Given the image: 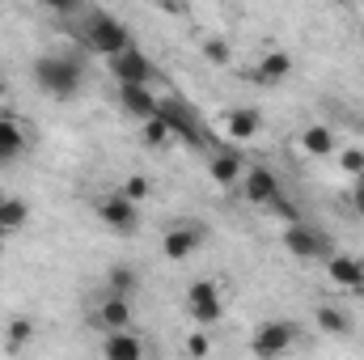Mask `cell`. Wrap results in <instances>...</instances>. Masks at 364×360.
I'll return each instance as SVG.
<instances>
[{"mask_svg": "<svg viewBox=\"0 0 364 360\" xmlns=\"http://www.w3.org/2000/svg\"><path fill=\"white\" fill-rule=\"evenodd\" d=\"M106 292H119V297H136L140 292V275L132 268H123V263H114V268L106 271Z\"/></svg>", "mask_w": 364, "mask_h": 360, "instance_id": "cell-20", "label": "cell"}, {"mask_svg": "<svg viewBox=\"0 0 364 360\" xmlns=\"http://www.w3.org/2000/svg\"><path fill=\"white\" fill-rule=\"evenodd\" d=\"M38 4L55 9V13H73V9H81V0H38Z\"/></svg>", "mask_w": 364, "mask_h": 360, "instance_id": "cell-28", "label": "cell"}, {"mask_svg": "<svg viewBox=\"0 0 364 360\" xmlns=\"http://www.w3.org/2000/svg\"><path fill=\"white\" fill-rule=\"evenodd\" d=\"M339 166H343L348 174H360L364 170V149H348V153L339 157Z\"/></svg>", "mask_w": 364, "mask_h": 360, "instance_id": "cell-25", "label": "cell"}, {"mask_svg": "<svg viewBox=\"0 0 364 360\" xmlns=\"http://www.w3.org/2000/svg\"><path fill=\"white\" fill-rule=\"evenodd\" d=\"M81 47L106 60V55L132 47V30H127L114 13H106V9H90V13L81 17Z\"/></svg>", "mask_w": 364, "mask_h": 360, "instance_id": "cell-2", "label": "cell"}, {"mask_svg": "<svg viewBox=\"0 0 364 360\" xmlns=\"http://www.w3.org/2000/svg\"><path fill=\"white\" fill-rule=\"evenodd\" d=\"M119 106H123V115H127V119L144 123V119H153V115L161 110V97L153 93V85L127 81V85H119Z\"/></svg>", "mask_w": 364, "mask_h": 360, "instance_id": "cell-11", "label": "cell"}, {"mask_svg": "<svg viewBox=\"0 0 364 360\" xmlns=\"http://www.w3.org/2000/svg\"><path fill=\"white\" fill-rule=\"evenodd\" d=\"M259 127H263V115H259V110H250V106H237V110H229V132H233L237 140L255 136Z\"/></svg>", "mask_w": 364, "mask_h": 360, "instance_id": "cell-21", "label": "cell"}, {"mask_svg": "<svg viewBox=\"0 0 364 360\" xmlns=\"http://www.w3.org/2000/svg\"><path fill=\"white\" fill-rule=\"evenodd\" d=\"M318 327H322V331H331V335H348V331H352L348 314H343V309H335V305H318Z\"/></svg>", "mask_w": 364, "mask_h": 360, "instance_id": "cell-22", "label": "cell"}, {"mask_svg": "<svg viewBox=\"0 0 364 360\" xmlns=\"http://www.w3.org/2000/svg\"><path fill=\"white\" fill-rule=\"evenodd\" d=\"M26 221H30V203L13 199V195H0V225H4V233L26 229Z\"/></svg>", "mask_w": 364, "mask_h": 360, "instance_id": "cell-19", "label": "cell"}, {"mask_svg": "<svg viewBox=\"0 0 364 360\" xmlns=\"http://www.w3.org/2000/svg\"><path fill=\"white\" fill-rule=\"evenodd\" d=\"M279 242H284V250H288L292 259H301V263H326V259L335 255L331 233H322L318 225H305V221H288Z\"/></svg>", "mask_w": 364, "mask_h": 360, "instance_id": "cell-4", "label": "cell"}, {"mask_svg": "<svg viewBox=\"0 0 364 360\" xmlns=\"http://www.w3.org/2000/svg\"><path fill=\"white\" fill-rule=\"evenodd\" d=\"M242 170H246V162H242V153H233V149H220V153H212V162H208V174L216 182H225V186H233V182L242 179Z\"/></svg>", "mask_w": 364, "mask_h": 360, "instance_id": "cell-17", "label": "cell"}, {"mask_svg": "<svg viewBox=\"0 0 364 360\" xmlns=\"http://www.w3.org/2000/svg\"><path fill=\"white\" fill-rule=\"evenodd\" d=\"M208 60L212 64H229V43H208Z\"/></svg>", "mask_w": 364, "mask_h": 360, "instance_id": "cell-27", "label": "cell"}, {"mask_svg": "<svg viewBox=\"0 0 364 360\" xmlns=\"http://www.w3.org/2000/svg\"><path fill=\"white\" fill-rule=\"evenodd\" d=\"M288 73H292V55H284V51H263L259 64H255V81L259 85H279Z\"/></svg>", "mask_w": 364, "mask_h": 360, "instance_id": "cell-16", "label": "cell"}, {"mask_svg": "<svg viewBox=\"0 0 364 360\" xmlns=\"http://www.w3.org/2000/svg\"><path fill=\"white\" fill-rule=\"evenodd\" d=\"M26 149H30V140H26V127H21L13 115H0V166H13V162H21V157H26Z\"/></svg>", "mask_w": 364, "mask_h": 360, "instance_id": "cell-14", "label": "cell"}, {"mask_svg": "<svg viewBox=\"0 0 364 360\" xmlns=\"http://www.w3.org/2000/svg\"><path fill=\"white\" fill-rule=\"evenodd\" d=\"M93 208H97V221H102L110 233H119V238H136V229H140V203H136L123 186L102 191Z\"/></svg>", "mask_w": 364, "mask_h": 360, "instance_id": "cell-3", "label": "cell"}, {"mask_svg": "<svg viewBox=\"0 0 364 360\" xmlns=\"http://www.w3.org/2000/svg\"><path fill=\"white\" fill-rule=\"evenodd\" d=\"M4 238H9V233H4V225H0V246H4Z\"/></svg>", "mask_w": 364, "mask_h": 360, "instance_id": "cell-31", "label": "cell"}, {"mask_svg": "<svg viewBox=\"0 0 364 360\" xmlns=\"http://www.w3.org/2000/svg\"><path fill=\"white\" fill-rule=\"evenodd\" d=\"M157 4H161L166 13H182V9H186V0H157Z\"/></svg>", "mask_w": 364, "mask_h": 360, "instance_id": "cell-30", "label": "cell"}, {"mask_svg": "<svg viewBox=\"0 0 364 360\" xmlns=\"http://www.w3.org/2000/svg\"><path fill=\"white\" fill-rule=\"evenodd\" d=\"M30 77L43 97L51 102H73L85 90V55L81 51H43L30 64Z\"/></svg>", "mask_w": 364, "mask_h": 360, "instance_id": "cell-1", "label": "cell"}, {"mask_svg": "<svg viewBox=\"0 0 364 360\" xmlns=\"http://www.w3.org/2000/svg\"><path fill=\"white\" fill-rule=\"evenodd\" d=\"M166 123H170V136L182 140V144H203V119L191 102L182 97H161V110H157Z\"/></svg>", "mask_w": 364, "mask_h": 360, "instance_id": "cell-6", "label": "cell"}, {"mask_svg": "<svg viewBox=\"0 0 364 360\" xmlns=\"http://www.w3.org/2000/svg\"><path fill=\"white\" fill-rule=\"evenodd\" d=\"M93 322H97V331H123V327H132V297L102 292V305H97Z\"/></svg>", "mask_w": 364, "mask_h": 360, "instance_id": "cell-13", "label": "cell"}, {"mask_svg": "<svg viewBox=\"0 0 364 360\" xmlns=\"http://www.w3.org/2000/svg\"><path fill=\"white\" fill-rule=\"evenodd\" d=\"M186 352H191V356H203V352H208V339H191Z\"/></svg>", "mask_w": 364, "mask_h": 360, "instance_id": "cell-29", "label": "cell"}, {"mask_svg": "<svg viewBox=\"0 0 364 360\" xmlns=\"http://www.w3.org/2000/svg\"><path fill=\"white\" fill-rule=\"evenodd\" d=\"M352 212H356V216H364V170L352 179Z\"/></svg>", "mask_w": 364, "mask_h": 360, "instance_id": "cell-26", "label": "cell"}, {"mask_svg": "<svg viewBox=\"0 0 364 360\" xmlns=\"http://www.w3.org/2000/svg\"><path fill=\"white\" fill-rule=\"evenodd\" d=\"M360 4H364V0H360Z\"/></svg>", "mask_w": 364, "mask_h": 360, "instance_id": "cell-32", "label": "cell"}, {"mask_svg": "<svg viewBox=\"0 0 364 360\" xmlns=\"http://www.w3.org/2000/svg\"><path fill=\"white\" fill-rule=\"evenodd\" d=\"M123 191H127V195H132V199H136V203H144V199H149V195H153V182L144 179V174H132V179L123 182Z\"/></svg>", "mask_w": 364, "mask_h": 360, "instance_id": "cell-24", "label": "cell"}, {"mask_svg": "<svg viewBox=\"0 0 364 360\" xmlns=\"http://www.w3.org/2000/svg\"><path fill=\"white\" fill-rule=\"evenodd\" d=\"M102 356H110V360H140V356H144V339H136V335H132V327H123V331H106V339H102Z\"/></svg>", "mask_w": 364, "mask_h": 360, "instance_id": "cell-15", "label": "cell"}, {"mask_svg": "<svg viewBox=\"0 0 364 360\" xmlns=\"http://www.w3.org/2000/svg\"><path fill=\"white\" fill-rule=\"evenodd\" d=\"M106 68H110V77H114V85H127V81H140V85H153V77H157V68H153V60L132 43V47H123V51H114V55H106Z\"/></svg>", "mask_w": 364, "mask_h": 360, "instance_id": "cell-7", "label": "cell"}, {"mask_svg": "<svg viewBox=\"0 0 364 360\" xmlns=\"http://www.w3.org/2000/svg\"><path fill=\"white\" fill-rule=\"evenodd\" d=\"M237 186H242V199L259 203V208H272L275 199L284 195V182H279V174H275L272 166H246Z\"/></svg>", "mask_w": 364, "mask_h": 360, "instance_id": "cell-8", "label": "cell"}, {"mask_svg": "<svg viewBox=\"0 0 364 360\" xmlns=\"http://www.w3.org/2000/svg\"><path fill=\"white\" fill-rule=\"evenodd\" d=\"M326 275H331V284H339L343 292L364 297V259L360 255H343V250H335V255L326 259Z\"/></svg>", "mask_w": 364, "mask_h": 360, "instance_id": "cell-12", "label": "cell"}, {"mask_svg": "<svg viewBox=\"0 0 364 360\" xmlns=\"http://www.w3.org/2000/svg\"><path fill=\"white\" fill-rule=\"evenodd\" d=\"M140 140H144L149 149H157V144H166V140H174V136H170V123H166L161 115H153V119H144V127H140Z\"/></svg>", "mask_w": 364, "mask_h": 360, "instance_id": "cell-23", "label": "cell"}, {"mask_svg": "<svg viewBox=\"0 0 364 360\" xmlns=\"http://www.w3.org/2000/svg\"><path fill=\"white\" fill-rule=\"evenodd\" d=\"M203 238H208V229H203L199 221H174V225L166 229V238H161V255H166L170 263H182V259H191V255L203 246Z\"/></svg>", "mask_w": 364, "mask_h": 360, "instance_id": "cell-10", "label": "cell"}, {"mask_svg": "<svg viewBox=\"0 0 364 360\" xmlns=\"http://www.w3.org/2000/svg\"><path fill=\"white\" fill-rule=\"evenodd\" d=\"M301 149H305L309 157H331V153H335V132H331L326 123H314V127H305Z\"/></svg>", "mask_w": 364, "mask_h": 360, "instance_id": "cell-18", "label": "cell"}, {"mask_svg": "<svg viewBox=\"0 0 364 360\" xmlns=\"http://www.w3.org/2000/svg\"><path fill=\"white\" fill-rule=\"evenodd\" d=\"M186 314L195 327H216L225 318V292L216 280H195L186 288Z\"/></svg>", "mask_w": 364, "mask_h": 360, "instance_id": "cell-5", "label": "cell"}, {"mask_svg": "<svg viewBox=\"0 0 364 360\" xmlns=\"http://www.w3.org/2000/svg\"><path fill=\"white\" fill-rule=\"evenodd\" d=\"M292 344H296V322H288V318H267V322L255 327L250 352H255V356H284Z\"/></svg>", "mask_w": 364, "mask_h": 360, "instance_id": "cell-9", "label": "cell"}]
</instances>
